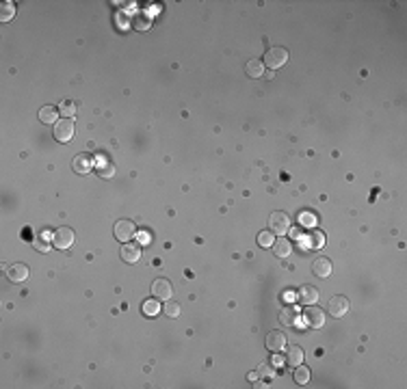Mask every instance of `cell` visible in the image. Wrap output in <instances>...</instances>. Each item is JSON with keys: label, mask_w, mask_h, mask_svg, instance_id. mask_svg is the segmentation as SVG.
I'll use <instances>...</instances> for the list:
<instances>
[{"label": "cell", "mask_w": 407, "mask_h": 389, "mask_svg": "<svg viewBox=\"0 0 407 389\" xmlns=\"http://www.w3.org/2000/svg\"><path fill=\"white\" fill-rule=\"evenodd\" d=\"M288 50L286 48H282V46H273L267 54H265V65L267 67H271V71H275V69H279L282 65H286V61H288Z\"/></svg>", "instance_id": "1"}, {"label": "cell", "mask_w": 407, "mask_h": 389, "mask_svg": "<svg viewBox=\"0 0 407 389\" xmlns=\"http://www.w3.org/2000/svg\"><path fill=\"white\" fill-rule=\"evenodd\" d=\"M39 121L41 123H48V125H52V123H57L59 121V108H54V106H41L39 108Z\"/></svg>", "instance_id": "16"}, {"label": "cell", "mask_w": 407, "mask_h": 389, "mask_svg": "<svg viewBox=\"0 0 407 389\" xmlns=\"http://www.w3.org/2000/svg\"><path fill=\"white\" fill-rule=\"evenodd\" d=\"M299 301L305 305H314L319 301V290L314 286H301L299 288Z\"/></svg>", "instance_id": "18"}, {"label": "cell", "mask_w": 407, "mask_h": 389, "mask_svg": "<svg viewBox=\"0 0 407 389\" xmlns=\"http://www.w3.org/2000/svg\"><path fill=\"white\" fill-rule=\"evenodd\" d=\"M284 298H286V301H295V294H293V292H286Z\"/></svg>", "instance_id": "31"}, {"label": "cell", "mask_w": 407, "mask_h": 389, "mask_svg": "<svg viewBox=\"0 0 407 389\" xmlns=\"http://www.w3.org/2000/svg\"><path fill=\"white\" fill-rule=\"evenodd\" d=\"M273 236H275V234L271 231V229L260 231V234H258V244H260V247H265V249H271V247H273V242H275Z\"/></svg>", "instance_id": "22"}, {"label": "cell", "mask_w": 407, "mask_h": 389, "mask_svg": "<svg viewBox=\"0 0 407 389\" xmlns=\"http://www.w3.org/2000/svg\"><path fill=\"white\" fill-rule=\"evenodd\" d=\"M284 359H286L288 366L297 368V366H299L301 361H303V350H301V346H295V344H293V346L286 350V357H284Z\"/></svg>", "instance_id": "19"}, {"label": "cell", "mask_w": 407, "mask_h": 389, "mask_svg": "<svg viewBox=\"0 0 407 389\" xmlns=\"http://www.w3.org/2000/svg\"><path fill=\"white\" fill-rule=\"evenodd\" d=\"M35 247H37V251H41V253H48L50 251V242H48L46 234H41V236L35 238Z\"/></svg>", "instance_id": "28"}, {"label": "cell", "mask_w": 407, "mask_h": 389, "mask_svg": "<svg viewBox=\"0 0 407 389\" xmlns=\"http://www.w3.org/2000/svg\"><path fill=\"white\" fill-rule=\"evenodd\" d=\"M71 137H74V119H67V117H63L54 123V139L59 143H69Z\"/></svg>", "instance_id": "4"}, {"label": "cell", "mask_w": 407, "mask_h": 389, "mask_svg": "<svg viewBox=\"0 0 407 389\" xmlns=\"http://www.w3.org/2000/svg\"><path fill=\"white\" fill-rule=\"evenodd\" d=\"M7 275H9V279H11L13 283H22V281L29 279V266L22 264V262H17V264H11L7 268Z\"/></svg>", "instance_id": "10"}, {"label": "cell", "mask_w": 407, "mask_h": 389, "mask_svg": "<svg viewBox=\"0 0 407 389\" xmlns=\"http://www.w3.org/2000/svg\"><path fill=\"white\" fill-rule=\"evenodd\" d=\"M113 229H115V238L119 242H130L134 238V234H137V225L130 219H119Z\"/></svg>", "instance_id": "3"}, {"label": "cell", "mask_w": 407, "mask_h": 389, "mask_svg": "<svg viewBox=\"0 0 407 389\" xmlns=\"http://www.w3.org/2000/svg\"><path fill=\"white\" fill-rule=\"evenodd\" d=\"M325 247V236L321 231H314L310 236V249H323Z\"/></svg>", "instance_id": "27"}, {"label": "cell", "mask_w": 407, "mask_h": 389, "mask_svg": "<svg viewBox=\"0 0 407 389\" xmlns=\"http://www.w3.org/2000/svg\"><path fill=\"white\" fill-rule=\"evenodd\" d=\"M297 320H299V312H297V307H284L282 312H279V322L284 324V327H295Z\"/></svg>", "instance_id": "14"}, {"label": "cell", "mask_w": 407, "mask_h": 389, "mask_svg": "<svg viewBox=\"0 0 407 389\" xmlns=\"http://www.w3.org/2000/svg\"><path fill=\"white\" fill-rule=\"evenodd\" d=\"M269 229L275 234V236H284V234L291 231V216L286 212H273L269 216Z\"/></svg>", "instance_id": "2"}, {"label": "cell", "mask_w": 407, "mask_h": 389, "mask_svg": "<svg viewBox=\"0 0 407 389\" xmlns=\"http://www.w3.org/2000/svg\"><path fill=\"white\" fill-rule=\"evenodd\" d=\"M95 165H98V173H100V177H104V179H111L113 175H115V171H117V167H115V162L113 160H108V158H98L95 160Z\"/></svg>", "instance_id": "13"}, {"label": "cell", "mask_w": 407, "mask_h": 389, "mask_svg": "<svg viewBox=\"0 0 407 389\" xmlns=\"http://www.w3.org/2000/svg\"><path fill=\"white\" fill-rule=\"evenodd\" d=\"M93 167V158L91 153H78V156L71 160V169L76 171V173H89Z\"/></svg>", "instance_id": "12"}, {"label": "cell", "mask_w": 407, "mask_h": 389, "mask_svg": "<svg viewBox=\"0 0 407 389\" xmlns=\"http://www.w3.org/2000/svg\"><path fill=\"white\" fill-rule=\"evenodd\" d=\"M13 15H15V5L11 0H5V3L0 5V20L9 22V20H13Z\"/></svg>", "instance_id": "21"}, {"label": "cell", "mask_w": 407, "mask_h": 389, "mask_svg": "<svg viewBox=\"0 0 407 389\" xmlns=\"http://www.w3.org/2000/svg\"><path fill=\"white\" fill-rule=\"evenodd\" d=\"M258 374H262V376H269V374H271V370H269V366H260V370H258Z\"/></svg>", "instance_id": "30"}, {"label": "cell", "mask_w": 407, "mask_h": 389, "mask_svg": "<svg viewBox=\"0 0 407 389\" xmlns=\"http://www.w3.org/2000/svg\"><path fill=\"white\" fill-rule=\"evenodd\" d=\"M52 244L57 249H63V251L69 249L71 244H74V231H71L69 227H59L52 236Z\"/></svg>", "instance_id": "8"}, {"label": "cell", "mask_w": 407, "mask_h": 389, "mask_svg": "<svg viewBox=\"0 0 407 389\" xmlns=\"http://www.w3.org/2000/svg\"><path fill=\"white\" fill-rule=\"evenodd\" d=\"M59 111L63 113V117H67V119H71L76 113V102H71V99H63V102L59 104Z\"/></svg>", "instance_id": "24"}, {"label": "cell", "mask_w": 407, "mask_h": 389, "mask_svg": "<svg viewBox=\"0 0 407 389\" xmlns=\"http://www.w3.org/2000/svg\"><path fill=\"white\" fill-rule=\"evenodd\" d=\"M293 378H295L297 385H307V381H310V370H307V368H301V364H299V366H297V370H295Z\"/></svg>", "instance_id": "23"}, {"label": "cell", "mask_w": 407, "mask_h": 389, "mask_svg": "<svg viewBox=\"0 0 407 389\" xmlns=\"http://www.w3.org/2000/svg\"><path fill=\"white\" fill-rule=\"evenodd\" d=\"M162 312H165V316H169V318H178L180 316V305L176 301H165V305H162Z\"/></svg>", "instance_id": "25"}, {"label": "cell", "mask_w": 407, "mask_h": 389, "mask_svg": "<svg viewBox=\"0 0 407 389\" xmlns=\"http://www.w3.org/2000/svg\"><path fill=\"white\" fill-rule=\"evenodd\" d=\"M327 309H329V316H333V318H342V316L349 314V298L342 296V294L331 296Z\"/></svg>", "instance_id": "7"}, {"label": "cell", "mask_w": 407, "mask_h": 389, "mask_svg": "<svg viewBox=\"0 0 407 389\" xmlns=\"http://www.w3.org/2000/svg\"><path fill=\"white\" fill-rule=\"evenodd\" d=\"M152 296L158 298V301H169V298L174 296V288H171L169 279H162V277L154 279L152 281Z\"/></svg>", "instance_id": "6"}, {"label": "cell", "mask_w": 407, "mask_h": 389, "mask_svg": "<svg viewBox=\"0 0 407 389\" xmlns=\"http://www.w3.org/2000/svg\"><path fill=\"white\" fill-rule=\"evenodd\" d=\"M271 249H273V253H275V255H277L279 260H286L288 255H291V251H293L291 242H288L284 236H279V238L273 242V247H271Z\"/></svg>", "instance_id": "17"}, {"label": "cell", "mask_w": 407, "mask_h": 389, "mask_svg": "<svg viewBox=\"0 0 407 389\" xmlns=\"http://www.w3.org/2000/svg\"><path fill=\"white\" fill-rule=\"evenodd\" d=\"M312 270H314L316 277H323V279L329 277L331 275V262L327 257H316L314 264H312Z\"/></svg>", "instance_id": "15"}, {"label": "cell", "mask_w": 407, "mask_h": 389, "mask_svg": "<svg viewBox=\"0 0 407 389\" xmlns=\"http://www.w3.org/2000/svg\"><path fill=\"white\" fill-rule=\"evenodd\" d=\"M301 221H303V223H307V225H314V216H312V214H303V216H301Z\"/></svg>", "instance_id": "29"}, {"label": "cell", "mask_w": 407, "mask_h": 389, "mask_svg": "<svg viewBox=\"0 0 407 389\" xmlns=\"http://www.w3.org/2000/svg\"><path fill=\"white\" fill-rule=\"evenodd\" d=\"M158 312H160L158 298H150V301L143 303V314H146V316H156Z\"/></svg>", "instance_id": "26"}, {"label": "cell", "mask_w": 407, "mask_h": 389, "mask_svg": "<svg viewBox=\"0 0 407 389\" xmlns=\"http://www.w3.org/2000/svg\"><path fill=\"white\" fill-rule=\"evenodd\" d=\"M303 322H305V327H310V329H321L325 324V312L319 309L316 305H307L303 312Z\"/></svg>", "instance_id": "5"}, {"label": "cell", "mask_w": 407, "mask_h": 389, "mask_svg": "<svg viewBox=\"0 0 407 389\" xmlns=\"http://www.w3.org/2000/svg\"><path fill=\"white\" fill-rule=\"evenodd\" d=\"M267 348L271 352H282L286 348V335L282 331H271L267 335Z\"/></svg>", "instance_id": "11"}, {"label": "cell", "mask_w": 407, "mask_h": 389, "mask_svg": "<svg viewBox=\"0 0 407 389\" xmlns=\"http://www.w3.org/2000/svg\"><path fill=\"white\" fill-rule=\"evenodd\" d=\"M119 255L126 264H137V262L141 260V247L139 244H132V242H124Z\"/></svg>", "instance_id": "9"}, {"label": "cell", "mask_w": 407, "mask_h": 389, "mask_svg": "<svg viewBox=\"0 0 407 389\" xmlns=\"http://www.w3.org/2000/svg\"><path fill=\"white\" fill-rule=\"evenodd\" d=\"M245 71H247V76H249V78H260L262 74H265V63H262V61H256V59H251V61H247Z\"/></svg>", "instance_id": "20"}]
</instances>
